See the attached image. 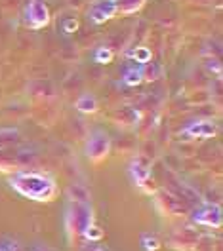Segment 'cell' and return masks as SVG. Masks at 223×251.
<instances>
[{
  "label": "cell",
  "mask_w": 223,
  "mask_h": 251,
  "mask_svg": "<svg viewBox=\"0 0 223 251\" xmlns=\"http://www.w3.org/2000/svg\"><path fill=\"white\" fill-rule=\"evenodd\" d=\"M8 185L21 194L23 198H29L34 202H52L57 198V183L44 173L38 172H14L10 175Z\"/></svg>",
  "instance_id": "6da1fadb"
},
{
  "label": "cell",
  "mask_w": 223,
  "mask_h": 251,
  "mask_svg": "<svg viewBox=\"0 0 223 251\" xmlns=\"http://www.w3.org/2000/svg\"><path fill=\"white\" fill-rule=\"evenodd\" d=\"M94 223V209L90 204H82V202H71L67 205L65 211V228L69 238H77L82 236L84 230L88 228V225Z\"/></svg>",
  "instance_id": "7a4b0ae2"
},
{
  "label": "cell",
  "mask_w": 223,
  "mask_h": 251,
  "mask_svg": "<svg viewBox=\"0 0 223 251\" xmlns=\"http://www.w3.org/2000/svg\"><path fill=\"white\" fill-rule=\"evenodd\" d=\"M111 152V137L107 131L103 129H94L88 137V143H86V156L90 162L94 164H99L103 162L105 158L109 156Z\"/></svg>",
  "instance_id": "3957f363"
},
{
  "label": "cell",
  "mask_w": 223,
  "mask_h": 251,
  "mask_svg": "<svg viewBox=\"0 0 223 251\" xmlns=\"http://www.w3.org/2000/svg\"><path fill=\"white\" fill-rule=\"evenodd\" d=\"M50 21L52 14L46 0H29V4L25 6V25L32 31H38L48 27Z\"/></svg>",
  "instance_id": "277c9868"
},
{
  "label": "cell",
  "mask_w": 223,
  "mask_h": 251,
  "mask_svg": "<svg viewBox=\"0 0 223 251\" xmlns=\"http://www.w3.org/2000/svg\"><path fill=\"white\" fill-rule=\"evenodd\" d=\"M191 219L195 225H200V226H206V228H222L223 225L222 205L208 202V204L193 209Z\"/></svg>",
  "instance_id": "5b68a950"
},
{
  "label": "cell",
  "mask_w": 223,
  "mask_h": 251,
  "mask_svg": "<svg viewBox=\"0 0 223 251\" xmlns=\"http://www.w3.org/2000/svg\"><path fill=\"white\" fill-rule=\"evenodd\" d=\"M116 16V0H94L90 8V19L96 25H103Z\"/></svg>",
  "instance_id": "8992f818"
},
{
  "label": "cell",
  "mask_w": 223,
  "mask_h": 251,
  "mask_svg": "<svg viewBox=\"0 0 223 251\" xmlns=\"http://www.w3.org/2000/svg\"><path fill=\"white\" fill-rule=\"evenodd\" d=\"M183 133L193 139H210L218 133V126L212 120H195L183 127Z\"/></svg>",
  "instance_id": "52a82bcc"
},
{
  "label": "cell",
  "mask_w": 223,
  "mask_h": 251,
  "mask_svg": "<svg viewBox=\"0 0 223 251\" xmlns=\"http://www.w3.org/2000/svg\"><path fill=\"white\" fill-rule=\"evenodd\" d=\"M196 238H198V232L193 230V228H179L175 230L174 234L170 236L168 244L170 248L179 251H193L195 244H196Z\"/></svg>",
  "instance_id": "ba28073f"
},
{
  "label": "cell",
  "mask_w": 223,
  "mask_h": 251,
  "mask_svg": "<svg viewBox=\"0 0 223 251\" xmlns=\"http://www.w3.org/2000/svg\"><path fill=\"white\" fill-rule=\"evenodd\" d=\"M157 202L159 205L162 207V211H164V215H181L185 209H183V204H181V200L179 198H175L172 194H168V192H159V196H157Z\"/></svg>",
  "instance_id": "9c48e42d"
},
{
  "label": "cell",
  "mask_w": 223,
  "mask_h": 251,
  "mask_svg": "<svg viewBox=\"0 0 223 251\" xmlns=\"http://www.w3.org/2000/svg\"><path fill=\"white\" fill-rule=\"evenodd\" d=\"M75 107H77V110H79L80 114H94V112H97V109H99V103H97L96 95L82 94L79 99H77Z\"/></svg>",
  "instance_id": "30bf717a"
},
{
  "label": "cell",
  "mask_w": 223,
  "mask_h": 251,
  "mask_svg": "<svg viewBox=\"0 0 223 251\" xmlns=\"http://www.w3.org/2000/svg\"><path fill=\"white\" fill-rule=\"evenodd\" d=\"M67 198L69 202H82V204H90L92 194L84 185H71L67 188Z\"/></svg>",
  "instance_id": "8fae6325"
},
{
  "label": "cell",
  "mask_w": 223,
  "mask_h": 251,
  "mask_svg": "<svg viewBox=\"0 0 223 251\" xmlns=\"http://www.w3.org/2000/svg\"><path fill=\"white\" fill-rule=\"evenodd\" d=\"M145 4L147 0H116V14H122V16L138 14Z\"/></svg>",
  "instance_id": "7c38bea8"
},
{
  "label": "cell",
  "mask_w": 223,
  "mask_h": 251,
  "mask_svg": "<svg viewBox=\"0 0 223 251\" xmlns=\"http://www.w3.org/2000/svg\"><path fill=\"white\" fill-rule=\"evenodd\" d=\"M130 173H132V179H134V183L138 187H143L145 183L149 181V177H151V172L147 170V166H143L141 162H134L130 166Z\"/></svg>",
  "instance_id": "4fadbf2b"
},
{
  "label": "cell",
  "mask_w": 223,
  "mask_h": 251,
  "mask_svg": "<svg viewBox=\"0 0 223 251\" xmlns=\"http://www.w3.org/2000/svg\"><path fill=\"white\" fill-rule=\"evenodd\" d=\"M145 71L143 67H132V69H128L126 73H124V76H122V82L126 84V86H139L141 82L145 80Z\"/></svg>",
  "instance_id": "5bb4252c"
},
{
  "label": "cell",
  "mask_w": 223,
  "mask_h": 251,
  "mask_svg": "<svg viewBox=\"0 0 223 251\" xmlns=\"http://www.w3.org/2000/svg\"><path fill=\"white\" fill-rule=\"evenodd\" d=\"M112 59H114V51H112L111 48L101 46L94 51V61L99 63V65H107V63H111Z\"/></svg>",
  "instance_id": "9a60e30c"
},
{
  "label": "cell",
  "mask_w": 223,
  "mask_h": 251,
  "mask_svg": "<svg viewBox=\"0 0 223 251\" xmlns=\"http://www.w3.org/2000/svg\"><path fill=\"white\" fill-rule=\"evenodd\" d=\"M193 251H216V242H214V238L198 234L196 244H195Z\"/></svg>",
  "instance_id": "2e32d148"
},
{
  "label": "cell",
  "mask_w": 223,
  "mask_h": 251,
  "mask_svg": "<svg viewBox=\"0 0 223 251\" xmlns=\"http://www.w3.org/2000/svg\"><path fill=\"white\" fill-rule=\"evenodd\" d=\"M84 238L90 242V244H96V242H99L101 238H103V230L97 226L96 223H92V225H88V228L84 230Z\"/></svg>",
  "instance_id": "e0dca14e"
},
{
  "label": "cell",
  "mask_w": 223,
  "mask_h": 251,
  "mask_svg": "<svg viewBox=\"0 0 223 251\" xmlns=\"http://www.w3.org/2000/svg\"><path fill=\"white\" fill-rule=\"evenodd\" d=\"M141 246L145 251H159L160 240L155 234H141Z\"/></svg>",
  "instance_id": "ac0fdd59"
},
{
  "label": "cell",
  "mask_w": 223,
  "mask_h": 251,
  "mask_svg": "<svg viewBox=\"0 0 223 251\" xmlns=\"http://www.w3.org/2000/svg\"><path fill=\"white\" fill-rule=\"evenodd\" d=\"M132 57L136 59V63H141V65H147V63L151 61V50L149 48H136V51L132 53Z\"/></svg>",
  "instance_id": "d6986e66"
},
{
  "label": "cell",
  "mask_w": 223,
  "mask_h": 251,
  "mask_svg": "<svg viewBox=\"0 0 223 251\" xmlns=\"http://www.w3.org/2000/svg\"><path fill=\"white\" fill-rule=\"evenodd\" d=\"M77 29H79V21H77V19H67L63 23V31L67 32V34H69V32H75Z\"/></svg>",
  "instance_id": "ffe728a7"
},
{
  "label": "cell",
  "mask_w": 223,
  "mask_h": 251,
  "mask_svg": "<svg viewBox=\"0 0 223 251\" xmlns=\"http://www.w3.org/2000/svg\"><path fill=\"white\" fill-rule=\"evenodd\" d=\"M208 69L214 71L218 76H222V63L218 61V59H210V61H208Z\"/></svg>",
  "instance_id": "44dd1931"
},
{
  "label": "cell",
  "mask_w": 223,
  "mask_h": 251,
  "mask_svg": "<svg viewBox=\"0 0 223 251\" xmlns=\"http://www.w3.org/2000/svg\"><path fill=\"white\" fill-rule=\"evenodd\" d=\"M0 251H17L16 242H4V244H0Z\"/></svg>",
  "instance_id": "7402d4cb"
},
{
  "label": "cell",
  "mask_w": 223,
  "mask_h": 251,
  "mask_svg": "<svg viewBox=\"0 0 223 251\" xmlns=\"http://www.w3.org/2000/svg\"><path fill=\"white\" fill-rule=\"evenodd\" d=\"M82 251H105L103 248H99V246H86Z\"/></svg>",
  "instance_id": "603a6c76"
},
{
  "label": "cell",
  "mask_w": 223,
  "mask_h": 251,
  "mask_svg": "<svg viewBox=\"0 0 223 251\" xmlns=\"http://www.w3.org/2000/svg\"><path fill=\"white\" fill-rule=\"evenodd\" d=\"M31 251H46V250H44V248H42V246H34V248H32Z\"/></svg>",
  "instance_id": "cb8c5ba5"
}]
</instances>
